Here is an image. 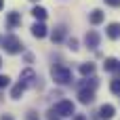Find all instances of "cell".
I'll return each instance as SVG.
<instances>
[{
    "mask_svg": "<svg viewBox=\"0 0 120 120\" xmlns=\"http://www.w3.org/2000/svg\"><path fill=\"white\" fill-rule=\"evenodd\" d=\"M114 105H110V103H105V105H101L99 108V118H103V120H110V118H114Z\"/></svg>",
    "mask_w": 120,
    "mask_h": 120,
    "instance_id": "6",
    "label": "cell"
},
{
    "mask_svg": "<svg viewBox=\"0 0 120 120\" xmlns=\"http://www.w3.org/2000/svg\"><path fill=\"white\" fill-rule=\"evenodd\" d=\"M0 40H2V38H0Z\"/></svg>",
    "mask_w": 120,
    "mask_h": 120,
    "instance_id": "28",
    "label": "cell"
},
{
    "mask_svg": "<svg viewBox=\"0 0 120 120\" xmlns=\"http://www.w3.org/2000/svg\"><path fill=\"white\" fill-rule=\"evenodd\" d=\"M6 21H8V25H11V27H15V25H19V23H21V15H19V13H8Z\"/></svg>",
    "mask_w": 120,
    "mask_h": 120,
    "instance_id": "12",
    "label": "cell"
},
{
    "mask_svg": "<svg viewBox=\"0 0 120 120\" xmlns=\"http://www.w3.org/2000/svg\"><path fill=\"white\" fill-rule=\"evenodd\" d=\"M70 49H72V51H76V49H78V42H76V40H74V38H72V40H70Z\"/></svg>",
    "mask_w": 120,
    "mask_h": 120,
    "instance_id": "20",
    "label": "cell"
},
{
    "mask_svg": "<svg viewBox=\"0 0 120 120\" xmlns=\"http://www.w3.org/2000/svg\"><path fill=\"white\" fill-rule=\"evenodd\" d=\"M2 44H4V51H6V53H11V55H17V53H21V51H23L21 40H19L17 36H13V34L4 36V38H2Z\"/></svg>",
    "mask_w": 120,
    "mask_h": 120,
    "instance_id": "1",
    "label": "cell"
},
{
    "mask_svg": "<svg viewBox=\"0 0 120 120\" xmlns=\"http://www.w3.org/2000/svg\"><path fill=\"white\" fill-rule=\"evenodd\" d=\"M51 74H53V78H55L57 84H68V82H72V72H70L65 65H53Z\"/></svg>",
    "mask_w": 120,
    "mask_h": 120,
    "instance_id": "2",
    "label": "cell"
},
{
    "mask_svg": "<svg viewBox=\"0 0 120 120\" xmlns=\"http://www.w3.org/2000/svg\"><path fill=\"white\" fill-rule=\"evenodd\" d=\"M89 19H91V23H93V25H99V23L103 21V13H101L99 8H95V11L91 13V17H89Z\"/></svg>",
    "mask_w": 120,
    "mask_h": 120,
    "instance_id": "11",
    "label": "cell"
},
{
    "mask_svg": "<svg viewBox=\"0 0 120 120\" xmlns=\"http://www.w3.org/2000/svg\"><path fill=\"white\" fill-rule=\"evenodd\" d=\"M105 32H108V36H110L112 40H118L120 38V23H110Z\"/></svg>",
    "mask_w": 120,
    "mask_h": 120,
    "instance_id": "9",
    "label": "cell"
},
{
    "mask_svg": "<svg viewBox=\"0 0 120 120\" xmlns=\"http://www.w3.org/2000/svg\"><path fill=\"white\" fill-rule=\"evenodd\" d=\"M32 15H34L38 21H44L49 13H46V8H44V6H34V8H32Z\"/></svg>",
    "mask_w": 120,
    "mask_h": 120,
    "instance_id": "10",
    "label": "cell"
},
{
    "mask_svg": "<svg viewBox=\"0 0 120 120\" xmlns=\"http://www.w3.org/2000/svg\"><path fill=\"white\" fill-rule=\"evenodd\" d=\"M8 82H11V78H8V76H2V74H0V89L8 86Z\"/></svg>",
    "mask_w": 120,
    "mask_h": 120,
    "instance_id": "18",
    "label": "cell"
},
{
    "mask_svg": "<svg viewBox=\"0 0 120 120\" xmlns=\"http://www.w3.org/2000/svg\"><path fill=\"white\" fill-rule=\"evenodd\" d=\"M32 34H34L36 38H44L49 32H46V25H44L42 21H38V23H34V25H32Z\"/></svg>",
    "mask_w": 120,
    "mask_h": 120,
    "instance_id": "7",
    "label": "cell"
},
{
    "mask_svg": "<svg viewBox=\"0 0 120 120\" xmlns=\"http://www.w3.org/2000/svg\"><path fill=\"white\" fill-rule=\"evenodd\" d=\"M103 68H105V72H114V70H118V61L114 57H108L105 63H103Z\"/></svg>",
    "mask_w": 120,
    "mask_h": 120,
    "instance_id": "13",
    "label": "cell"
},
{
    "mask_svg": "<svg viewBox=\"0 0 120 120\" xmlns=\"http://www.w3.org/2000/svg\"><path fill=\"white\" fill-rule=\"evenodd\" d=\"M49 118H51V120H57V118H55V114H51V112H49Z\"/></svg>",
    "mask_w": 120,
    "mask_h": 120,
    "instance_id": "22",
    "label": "cell"
},
{
    "mask_svg": "<svg viewBox=\"0 0 120 120\" xmlns=\"http://www.w3.org/2000/svg\"><path fill=\"white\" fill-rule=\"evenodd\" d=\"M19 82H21L23 86H34V84H36V74H34V70H23L21 76H19Z\"/></svg>",
    "mask_w": 120,
    "mask_h": 120,
    "instance_id": "4",
    "label": "cell"
},
{
    "mask_svg": "<svg viewBox=\"0 0 120 120\" xmlns=\"http://www.w3.org/2000/svg\"><path fill=\"white\" fill-rule=\"evenodd\" d=\"M93 72H95V65L93 63H82L80 65V74L82 76H93Z\"/></svg>",
    "mask_w": 120,
    "mask_h": 120,
    "instance_id": "15",
    "label": "cell"
},
{
    "mask_svg": "<svg viewBox=\"0 0 120 120\" xmlns=\"http://www.w3.org/2000/svg\"><path fill=\"white\" fill-rule=\"evenodd\" d=\"M74 120H86V118H84V116H76Z\"/></svg>",
    "mask_w": 120,
    "mask_h": 120,
    "instance_id": "23",
    "label": "cell"
},
{
    "mask_svg": "<svg viewBox=\"0 0 120 120\" xmlns=\"http://www.w3.org/2000/svg\"><path fill=\"white\" fill-rule=\"evenodd\" d=\"M51 114H57V116H72V114H74V103L68 101V99H63V101L55 103V108L51 110Z\"/></svg>",
    "mask_w": 120,
    "mask_h": 120,
    "instance_id": "3",
    "label": "cell"
},
{
    "mask_svg": "<svg viewBox=\"0 0 120 120\" xmlns=\"http://www.w3.org/2000/svg\"><path fill=\"white\" fill-rule=\"evenodd\" d=\"M23 91H25V86L19 82V84H15V86H13V91H11V97H13V99H19V97L23 95Z\"/></svg>",
    "mask_w": 120,
    "mask_h": 120,
    "instance_id": "16",
    "label": "cell"
},
{
    "mask_svg": "<svg viewBox=\"0 0 120 120\" xmlns=\"http://www.w3.org/2000/svg\"><path fill=\"white\" fill-rule=\"evenodd\" d=\"M32 2H38V0H32Z\"/></svg>",
    "mask_w": 120,
    "mask_h": 120,
    "instance_id": "27",
    "label": "cell"
},
{
    "mask_svg": "<svg viewBox=\"0 0 120 120\" xmlns=\"http://www.w3.org/2000/svg\"><path fill=\"white\" fill-rule=\"evenodd\" d=\"M0 65H2V57H0Z\"/></svg>",
    "mask_w": 120,
    "mask_h": 120,
    "instance_id": "25",
    "label": "cell"
},
{
    "mask_svg": "<svg viewBox=\"0 0 120 120\" xmlns=\"http://www.w3.org/2000/svg\"><path fill=\"white\" fill-rule=\"evenodd\" d=\"M105 4H108V6H114V8H116V6H120V0H105Z\"/></svg>",
    "mask_w": 120,
    "mask_h": 120,
    "instance_id": "19",
    "label": "cell"
},
{
    "mask_svg": "<svg viewBox=\"0 0 120 120\" xmlns=\"http://www.w3.org/2000/svg\"><path fill=\"white\" fill-rule=\"evenodd\" d=\"M78 99H80V103H91V101L95 99V93H93V91H89V89H80Z\"/></svg>",
    "mask_w": 120,
    "mask_h": 120,
    "instance_id": "8",
    "label": "cell"
},
{
    "mask_svg": "<svg viewBox=\"0 0 120 120\" xmlns=\"http://www.w3.org/2000/svg\"><path fill=\"white\" fill-rule=\"evenodd\" d=\"M84 42H86L89 49H97V46H99V34H97V32H89V34L84 36Z\"/></svg>",
    "mask_w": 120,
    "mask_h": 120,
    "instance_id": "5",
    "label": "cell"
},
{
    "mask_svg": "<svg viewBox=\"0 0 120 120\" xmlns=\"http://www.w3.org/2000/svg\"><path fill=\"white\" fill-rule=\"evenodd\" d=\"M118 70H120V61H118Z\"/></svg>",
    "mask_w": 120,
    "mask_h": 120,
    "instance_id": "26",
    "label": "cell"
},
{
    "mask_svg": "<svg viewBox=\"0 0 120 120\" xmlns=\"http://www.w3.org/2000/svg\"><path fill=\"white\" fill-rule=\"evenodd\" d=\"M2 6H4V0H0V8H2Z\"/></svg>",
    "mask_w": 120,
    "mask_h": 120,
    "instance_id": "24",
    "label": "cell"
},
{
    "mask_svg": "<svg viewBox=\"0 0 120 120\" xmlns=\"http://www.w3.org/2000/svg\"><path fill=\"white\" fill-rule=\"evenodd\" d=\"M0 120H13V118H11L8 114H4V116H0Z\"/></svg>",
    "mask_w": 120,
    "mask_h": 120,
    "instance_id": "21",
    "label": "cell"
},
{
    "mask_svg": "<svg viewBox=\"0 0 120 120\" xmlns=\"http://www.w3.org/2000/svg\"><path fill=\"white\" fill-rule=\"evenodd\" d=\"M110 91H112V93H116V95H120V80H118V78H116V80H112Z\"/></svg>",
    "mask_w": 120,
    "mask_h": 120,
    "instance_id": "17",
    "label": "cell"
},
{
    "mask_svg": "<svg viewBox=\"0 0 120 120\" xmlns=\"http://www.w3.org/2000/svg\"><path fill=\"white\" fill-rule=\"evenodd\" d=\"M63 36H65V27H57V30L51 34L53 42H61V40H63Z\"/></svg>",
    "mask_w": 120,
    "mask_h": 120,
    "instance_id": "14",
    "label": "cell"
}]
</instances>
